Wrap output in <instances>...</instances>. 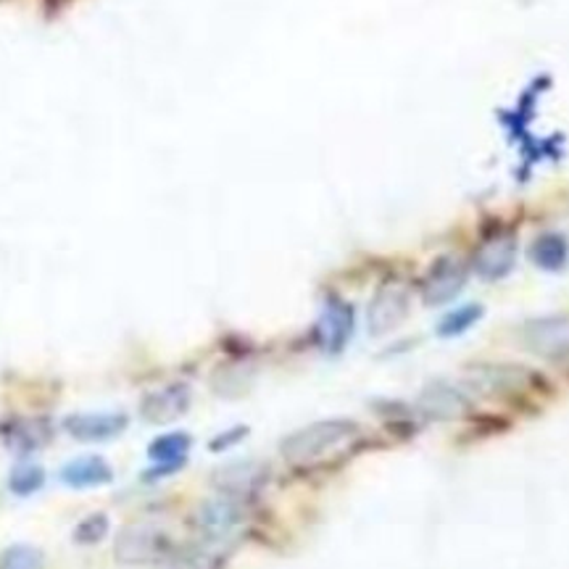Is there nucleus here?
<instances>
[{
  "mask_svg": "<svg viewBox=\"0 0 569 569\" xmlns=\"http://www.w3.org/2000/svg\"><path fill=\"white\" fill-rule=\"evenodd\" d=\"M359 433L361 427L353 419L311 422V425L287 435L283 444H280V453L291 464L306 467L314 464V461H322L338 451V448L348 446Z\"/></svg>",
  "mask_w": 569,
  "mask_h": 569,
  "instance_id": "1",
  "label": "nucleus"
},
{
  "mask_svg": "<svg viewBox=\"0 0 569 569\" xmlns=\"http://www.w3.org/2000/svg\"><path fill=\"white\" fill-rule=\"evenodd\" d=\"M119 565H158V561H169L174 557V538L164 527L151 525H130L117 535V546H113Z\"/></svg>",
  "mask_w": 569,
  "mask_h": 569,
  "instance_id": "2",
  "label": "nucleus"
},
{
  "mask_svg": "<svg viewBox=\"0 0 569 569\" xmlns=\"http://www.w3.org/2000/svg\"><path fill=\"white\" fill-rule=\"evenodd\" d=\"M535 383H544L538 372L527 370L519 364H472L467 370V387L485 398H504L517 396Z\"/></svg>",
  "mask_w": 569,
  "mask_h": 569,
  "instance_id": "3",
  "label": "nucleus"
},
{
  "mask_svg": "<svg viewBox=\"0 0 569 569\" xmlns=\"http://www.w3.org/2000/svg\"><path fill=\"white\" fill-rule=\"evenodd\" d=\"M245 517L248 512L240 495L219 493L200 501L193 522H196V530L204 535L209 544H225L232 535L243 530Z\"/></svg>",
  "mask_w": 569,
  "mask_h": 569,
  "instance_id": "4",
  "label": "nucleus"
},
{
  "mask_svg": "<svg viewBox=\"0 0 569 569\" xmlns=\"http://www.w3.org/2000/svg\"><path fill=\"white\" fill-rule=\"evenodd\" d=\"M522 343L540 359H569V314L538 317L522 325Z\"/></svg>",
  "mask_w": 569,
  "mask_h": 569,
  "instance_id": "5",
  "label": "nucleus"
},
{
  "mask_svg": "<svg viewBox=\"0 0 569 569\" xmlns=\"http://www.w3.org/2000/svg\"><path fill=\"white\" fill-rule=\"evenodd\" d=\"M467 277H470V270L459 256L435 259L422 280V298L427 306H444L464 291Z\"/></svg>",
  "mask_w": 569,
  "mask_h": 569,
  "instance_id": "6",
  "label": "nucleus"
},
{
  "mask_svg": "<svg viewBox=\"0 0 569 569\" xmlns=\"http://www.w3.org/2000/svg\"><path fill=\"white\" fill-rule=\"evenodd\" d=\"M408 306H412V298H408L404 285L380 287L377 296L372 298L370 309H366V330L374 338L393 332L396 327L404 325V319L408 317Z\"/></svg>",
  "mask_w": 569,
  "mask_h": 569,
  "instance_id": "7",
  "label": "nucleus"
},
{
  "mask_svg": "<svg viewBox=\"0 0 569 569\" xmlns=\"http://www.w3.org/2000/svg\"><path fill=\"white\" fill-rule=\"evenodd\" d=\"M353 327H357V314H353L351 304L340 298H330L325 304L322 314H319L317 322V343L325 353H340L351 340Z\"/></svg>",
  "mask_w": 569,
  "mask_h": 569,
  "instance_id": "8",
  "label": "nucleus"
},
{
  "mask_svg": "<svg viewBox=\"0 0 569 569\" xmlns=\"http://www.w3.org/2000/svg\"><path fill=\"white\" fill-rule=\"evenodd\" d=\"M193 393L190 385L185 383H169L164 387H156L149 396L140 401V417H143L149 425H169V422H177L183 414L190 408Z\"/></svg>",
  "mask_w": 569,
  "mask_h": 569,
  "instance_id": "9",
  "label": "nucleus"
},
{
  "mask_svg": "<svg viewBox=\"0 0 569 569\" xmlns=\"http://www.w3.org/2000/svg\"><path fill=\"white\" fill-rule=\"evenodd\" d=\"M517 264V238L512 232H495L474 251L472 266L483 280H504Z\"/></svg>",
  "mask_w": 569,
  "mask_h": 569,
  "instance_id": "10",
  "label": "nucleus"
},
{
  "mask_svg": "<svg viewBox=\"0 0 569 569\" xmlns=\"http://www.w3.org/2000/svg\"><path fill=\"white\" fill-rule=\"evenodd\" d=\"M417 408L422 417L430 422H451L464 417L467 408H470V398L453 383L435 380L419 393Z\"/></svg>",
  "mask_w": 569,
  "mask_h": 569,
  "instance_id": "11",
  "label": "nucleus"
},
{
  "mask_svg": "<svg viewBox=\"0 0 569 569\" xmlns=\"http://www.w3.org/2000/svg\"><path fill=\"white\" fill-rule=\"evenodd\" d=\"M64 430L83 444H100L127 430V417L119 412H85L64 419Z\"/></svg>",
  "mask_w": 569,
  "mask_h": 569,
  "instance_id": "12",
  "label": "nucleus"
},
{
  "mask_svg": "<svg viewBox=\"0 0 569 569\" xmlns=\"http://www.w3.org/2000/svg\"><path fill=\"white\" fill-rule=\"evenodd\" d=\"M111 480H113L111 464L103 457H96V453H85V457L66 461L62 470V483L75 488V491L109 485Z\"/></svg>",
  "mask_w": 569,
  "mask_h": 569,
  "instance_id": "13",
  "label": "nucleus"
},
{
  "mask_svg": "<svg viewBox=\"0 0 569 569\" xmlns=\"http://www.w3.org/2000/svg\"><path fill=\"white\" fill-rule=\"evenodd\" d=\"M0 438L11 451L32 453L51 440V425L45 419H9L0 425Z\"/></svg>",
  "mask_w": 569,
  "mask_h": 569,
  "instance_id": "14",
  "label": "nucleus"
},
{
  "mask_svg": "<svg viewBox=\"0 0 569 569\" xmlns=\"http://www.w3.org/2000/svg\"><path fill=\"white\" fill-rule=\"evenodd\" d=\"M190 435L187 433H166L156 438L149 448V457L156 461L158 470L153 474H172L185 464L187 451H190Z\"/></svg>",
  "mask_w": 569,
  "mask_h": 569,
  "instance_id": "15",
  "label": "nucleus"
},
{
  "mask_svg": "<svg viewBox=\"0 0 569 569\" xmlns=\"http://www.w3.org/2000/svg\"><path fill=\"white\" fill-rule=\"evenodd\" d=\"M530 259L538 270L544 272H561L569 261V243L559 232H544L533 240Z\"/></svg>",
  "mask_w": 569,
  "mask_h": 569,
  "instance_id": "16",
  "label": "nucleus"
},
{
  "mask_svg": "<svg viewBox=\"0 0 569 569\" xmlns=\"http://www.w3.org/2000/svg\"><path fill=\"white\" fill-rule=\"evenodd\" d=\"M264 480V470L259 464H251V461H238V464L225 467L214 474V483L222 493L230 495H243L245 491H253V488L261 485Z\"/></svg>",
  "mask_w": 569,
  "mask_h": 569,
  "instance_id": "17",
  "label": "nucleus"
},
{
  "mask_svg": "<svg viewBox=\"0 0 569 569\" xmlns=\"http://www.w3.org/2000/svg\"><path fill=\"white\" fill-rule=\"evenodd\" d=\"M483 319V306L480 304H467L461 306L457 311H448L438 325V335L440 338H459L467 330H472L474 325Z\"/></svg>",
  "mask_w": 569,
  "mask_h": 569,
  "instance_id": "18",
  "label": "nucleus"
},
{
  "mask_svg": "<svg viewBox=\"0 0 569 569\" xmlns=\"http://www.w3.org/2000/svg\"><path fill=\"white\" fill-rule=\"evenodd\" d=\"M43 485H45V470L40 464H32V461H22V464L13 467L9 474V488L11 493L17 495H32Z\"/></svg>",
  "mask_w": 569,
  "mask_h": 569,
  "instance_id": "19",
  "label": "nucleus"
},
{
  "mask_svg": "<svg viewBox=\"0 0 569 569\" xmlns=\"http://www.w3.org/2000/svg\"><path fill=\"white\" fill-rule=\"evenodd\" d=\"M0 569H43V554L35 546H9L0 557Z\"/></svg>",
  "mask_w": 569,
  "mask_h": 569,
  "instance_id": "20",
  "label": "nucleus"
},
{
  "mask_svg": "<svg viewBox=\"0 0 569 569\" xmlns=\"http://www.w3.org/2000/svg\"><path fill=\"white\" fill-rule=\"evenodd\" d=\"M109 527H111V522H109V517H106V514H90V517H85L75 527V544L96 546L106 538Z\"/></svg>",
  "mask_w": 569,
  "mask_h": 569,
  "instance_id": "21",
  "label": "nucleus"
}]
</instances>
